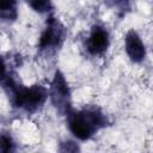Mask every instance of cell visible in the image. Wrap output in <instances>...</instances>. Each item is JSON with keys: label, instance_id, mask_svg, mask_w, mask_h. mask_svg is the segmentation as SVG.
Masks as SVG:
<instances>
[{"label": "cell", "instance_id": "30bf717a", "mask_svg": "<svg viewBox=\"0 0 153 153\" xmlns=\"http://www.w3.org/2000/svg\"><path fill=\"white\" fill-rule=\"evenodd\" d=\"M6 78V65L0 56V80H4Z\"/></svg>", "mask_w": 153, "mask_h": 153}, {"label": "cell", "instance_id": "277c9868", "mask_svg": "<svg viewBox=\"0 0 153 153\" xmlns=\"http://www.w3.org/2000/svg\"><path fill=\"white\" fill-rule=\"evenodd\" d=\"M50 97L53 103L60 109H67L69 104V88L65 76L56 72L50 87Z\"/></svg>", "mask_w": 153, "mask_h": 153}, {"label": "cell", "instance_id": "6da1fadb", "mask_svg": "<svg viewBox=\"0 0 153 153\" xmlns=\"http://www.w3.org/2000/svg\"><path fill=\"white\" fill-rule=\"evenodd\" d=\"M108 120L97 109H88L68 114V127L72 134L81 140H88L99 128L106 126Z\"/></svg>", "mask_w": 153, "mask_h": 153}, {"label": "cell", "instance_id": "9c48e42d", "mask_svg": "<svg viewBox=\"0 0 153 153\" xmlns=\"http://www.w3.org/2000/svg\"><path fill=\"white\" fill-rule=\"evenodd\" d=\"M14 149V143L10 135L0 134V152H12Z\"/></svg>", "mask_w": 153, "mask_h": 153}, {"label": "cell", "instance_id": "7a4b0ae2", "mask_svg": "<svg viewBox=\"0 0 153 153\" xmlns=\"http://www.w3.org/2000/svg\"><path fill=\"white\" fill-rule=\"evenodd\" d=\"M12 91L13 104L26 111H35L42 106L48 97V91L41 85H33L30 87L17 86L13 82L7 81Z\"/></svg>", "mask_w": 153, "mask_h": 153}, {"label": "cell", "instance_id": "3957f363", "mask_svg": "<svg viewBox=\"0 0 153 153\" xmlns=\"http://www.w3.org/2000/svg\"><path fill=\"white\" fill-rule=\"evenodd\" d=\"M63 39V27L55 18H49L47 26L43 30L39 38V48L49 49L57 47Z\"/></svg>", "mask_w": 153, "mask_h": 153}, {"label": "cell", "instance_id": "8992f818", "mask_svg": "<svg viewBox=\"0 0 153 153\" xmlns=\"http://www.w3.org/2000/svg\"><path fill=\"white\" fill-rule=\"evenodd\" d=\"M124 42H126V51L129 59L134 62H141L146 56V49L137 32L134 30L128 31Z\"/></svg>", "mask_w": 153, "mask_h": 153}, {"label": "cell", "instance_id": "5b68a950", "mask_svg": "<svg viewBox=\"0 0 153 153\" xmlns=\"http://www.w3.org/2000/svg\"><path fill=\"white\" fill-rule=\"evenodd\" d=\"M108 45H109L108 31L103 26H93L86 43L87 50L92 55H100L106 50Z\"/></svg>", "mask_w": 153, "mask_h": 153}, {"label": "cell", "instance_id": "52a82bcc", "mask_svg": "<svg viewBox=\"0 0 153 153\" xmlns=\"http://www.w3.org/2000/svg\"><path fill=\"white\" fill-rule=\"evenodd\" d=\"M18 16L17 0H0V19L10 22Z\"/></svg>", "mask_w": 153, "mask_h": 153}, {"label": "cell", "instance_id": "ba28073f", "mask_svg": "<svg viewBox=\"0 0 153 153\" xmlns=\"http://www.w3.org/2000/svg\"><path fill=\"white\" fill-rule=\"evenodd\" d=\"M27 5L38 13H45L49 12L53 7L51 0H26Z\"/></svg>", "mask_w": 153, "mask_h": 153}]
</instances>
